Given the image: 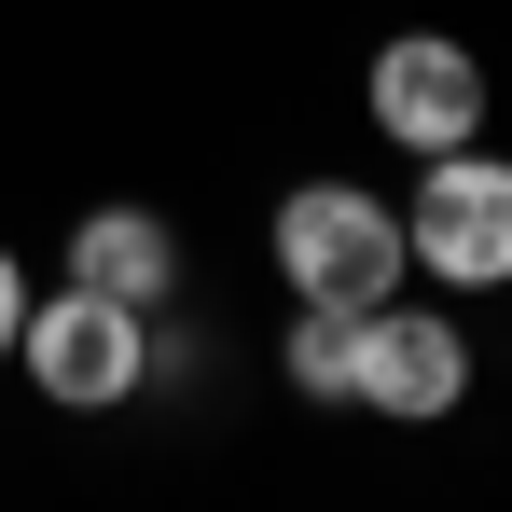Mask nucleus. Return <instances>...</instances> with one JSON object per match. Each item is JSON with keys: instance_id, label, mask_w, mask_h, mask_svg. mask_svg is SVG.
I'll use <instances>...</instances> for the list:
<instances>
[{"instance_id": "nucleus-5", "label": "nucleus", "mask_w": 512, "mask_h": 512, "mask_svg": "<svg viewBox=\"0 0 512 512\" xmlns=\"http://www.w3.org/2000/svg\"><path fill=\"white\" fill-rule=\"evenodd\" d=\"M374 125L402 139V153H457V139H485V56L471 42H443V28H402L388 56H374Z\"/></svg>"}, {"instance_id": "nucleus-6", "label": "nucleus", "mask_w": 512, "mask_h": 512, "mask_svg": "<svg viewBox=\"0 0 512 512\" xmlns=\"http://www.w3.org/2000/svg\"><path fill=\"white\" fill-rule=\"evenodd\" d=\"M70 277H84V291H111V305H139V319H153V305H167V291H180V236H167V222H153V208H97L84 236H70Z\"/></svg>"}, {"instance_id": "nucleus-1", "label": "nucleus", "mask_w": 512, "mask_h": 512, "mask_svg": "<svg viewBox=\"0 0 512 512\" xmlns=\"http://www.w3.org/2000/svg\"><path fill=\"white\" fill-rule=\"evenodd\" d=\"M402 208H374L360 180H305L291 208H277V277H291V305H388L402 291Z\"/></svg>"}, {"instance_id": "nucleus-3", "label": "nucleus", "mask_w": 512, "mask_h": 512, "mask_svg": "<svg viewBox=\"0 0 512 512\" xmlns=\"http://www.w3.org/2000/svg\"><path fill=\"white\" fill-rule=\"evenodd\" d=\"M14 360L42 374V402H70V416H111L139 374H153V333H139V305H111V291H56V305H28L14 319Z\"/></svg>"}, {"instance_id": "nucleus-7", "label": "nucleus", "mask_w": 512, "mask_h": 512, "mask_svg": "<svg viewBox=\"0 0 512 512\" xmlns=\"http://www.w3.org/2000/svg\"><path fill=\"white\" fill-rule=\"evenodd\" d=\"M277 374H291L305 402H346V305H291V346H277Z\"/></svg>"}, {"instance_id": "nucleus-8", "label": "nucleus", "mask_w": 512, "mask_h": 512, "mask_svg": "<svg viewBox=\"0 0 512 512\" xmlns=\"http://www.w3.org/2000/svg\"><path fill=\"white\" fill-rule=\"evenodd\" d=\"M14 319H28V277H14V250H0V360H14Z\"/></svg>"}, {"instance_id": "nucleus-2", "label": "nucleus", "mask_w": 512, "mask_h": 512, "mask_svg": "<svg viewBox=\"0 0 512 512\" xmlns=\"http://www.w3.org/2000/svg\"><path fill=\"white\" fill-rule=\"evenodd\" d=\"M402 250H416L429 277H457V291H512V167L485 139L429 153L416 208H402Z\"/></svg>"}, {"instance_id": "nucleus-4", "label": "nucleus", "mask_w": 512, "mask_h": 512, "mask_svg": "<svg viewBox=\"0 0 512 512\" xmlns=\"http://www.w3.org/2000/svg\"><path fill=\"white\" fill-rule=\"evenodd\" d=\"M457 388H471V346H457V319H429V305H402V291L346 319V402H360V416L429 429V416H457Z\"/></svg>"}]
</instances>
